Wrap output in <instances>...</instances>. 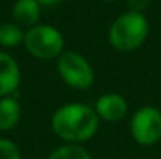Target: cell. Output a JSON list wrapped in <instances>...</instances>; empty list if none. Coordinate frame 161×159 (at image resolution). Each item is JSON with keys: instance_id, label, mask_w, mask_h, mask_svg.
<instances>
[{"instance_id": "6da1fadb", "label": "cell", "mask_w": 161, "mask_h": 159, "mask_svg": "<svg viewBox=\"0 0 161 159\" xmlns=\"http://www.w3.org/2000/svg\"><path fill=\"white\" fill-rule=\"evenodd\" d=\"M55 134L70 144L89 140L99 128V115L96 109L83 103H69L55 111L52 117Z\"/></svg>"}, {"instance_id": "7a4b0ae2", "label": "cell", "mask_w": 161, "mask_h": 159, "mask_svg": "<svg viewBox=\"0 0 161 159\" xmlns=\"http://www.w3.org/2000/svg\"><path fill=\"white\" fill-rule=\"evenodd\" d=\"M149 34V24L141 13H125L119 16L109 27V44L120 52L136 50Z\"/></svg>"}, {"instance_id": "3957f363", "label": "cell", "mask_w": 161, "mask_h": 159, "mask_svg": "<svg viewBox=\"0 0 161 159\" xmlns=\"http://www.w3.org/2000/svg\"><path fill=\"white\" fill-rule=\"evenodd\" d=\"M25 49L35 58L52 59L63 53L64 39L63 34L50 25H35L25 33Z\"/></svg>"}, {"instance_id": "277c9868", "label": "cell", "mask_w": 161, "mask_h": 159, "mask_svg": "<svg viewBox=\"0 0 161 159\" xmlns=\"http://www.w3.org/2000/svg\"><path fill=\"white\" fill-rule=\"evenodd\" d=\"M58 73L70 87L85 91L94 81V70L88 59L75 52H64L58 58Z\"/></svg>"}, {"instance_id": "5b68a950", "label": "cell", "mask_w": 161, "mask_h": 159, "mask_svg": "<svg viewBox=\"0 0 161 159\" xmlns=\"http://www.w3.org/2000/svg\"><path fill=\"white\" fill-rule=\"evenodd\" d=\"M133 139L139 145H153L161 139V111L155 106L139 108L130 122Z\"/></svg>"}, {"instance_id": "8992f818", "label": "cell", "mask_w": 161, "mask_h": 159, "mask_svg": "<svg viewBox=\"0 0 161 159\" xmlns=\"http://www.w3.org/2000/svg\"><path fill=\"white\" fill-rule=\"evenodd\" d=\"M20 83V69L16 59L8 53L0 52V97L13 94Z\"/></svg>"}, {"instance_id": "52a82bcc", "label": "cell", "mask_w": 161, "mask_h": 159, "mask_svg": "<svg viewBox=\"0 0 161 159\" xmlns=\"http://www.w3.org/2000/svg\"><path fill=\"white\" fill-rule=\"evenodd\" d=\"M128 105L125 98L119 94H105L96 102V112L99 119L107 122H119L125 117Z\"/></svg>"}, {"instance_id": "ba28073f", "label": "cell", "mask_w": 161, "mask_h": 159, "mask_svg": "<svg viewBox=\"0 0 161 159\" xmlns=\"http://www.w3.org/2000/svg\"><path fill=\"white\" fill-rule=\"evenodd\" d=\"M41 5L36 0H17L13 6V19L19 27H35L39 20Z\"/></svg>"}, {"instance_id": "9c48e42d", "label": "cell", "mask_w": 161, "mask_h": 159, "mask_svg": "<svg viewBox=\"0 0 161 159\" xmlns=\"http://www.w3.org/2000/svg\"><path fill=\"white\" fill-rule=\"evenodd\" d=\"M20 120V105L13 97L0 98V131L13 130Z\"/></svg>"}, {"instance_id": "30bf717a", "label": "cell", "mask_w": 161, "mask_h": 159, "mask_svg": "<svg viewBox=\"0 0 161 159\" xmlns=\"http://www.w3.org/2000/svg\"><path fill=\"white\" fill-rule=\"evenodd\" d=\"M24 31L16 24H2L0 25V45L2 47H16L24 42Z\"/></svg>"}, {"instance_id": "8fae6325", "label": "cell", "mask_w": 161, "mask_h": 159, "mask_svg": "<svg viewBox=\"0 0 161 159\" xmlns=\"http://www.w3.org/2000/svg\"><path fill=\"white\" fill-rule=\"evenodd\" d=\"M49 159H91V155L83 147L77 144H69L52 151Z\"/></svg>"}, {"instance_id": "7c38bea8", "label": "cell", "mask_w": 161, "mask_h": 159, "mask_svg": "<svg viewBox=\"0 0 161 159\" xmlns=\"http://www.w3.org/2000/svg\"><path fill=\"white\" fill-rule=\"evenodd\" d=\"M0 159H20L17 145L8 139H0Z\"/></svg>"}, {"instance_id": "4fadbf2b", "label": "cell", "mask_w": 161, "mask_h": 159, "mask_svg": "<svg viewBox=\"0 0 161 159\" xmlns=\"http://www.w3.org/2000/svg\"><path fill=\"white\" fill-rule=\"evenodd\" d=\"M127 5L130 8L131 13H144L149 5H150V0H127Z\"/></svg>"}, {"instance_id": "5bb4252c", "label": "cell", "mask_w": 161, "mask_h": 159, "mask_svg": "<svg viewBox=\"0 0 161 159\" xmlns=\"http://www.w3.org/2000/svg\"><path fill=\"white\" fill-rule=\"evenodd\" d=\"M39 5H42V6H56L58 3H61L63 0H36Z\"/></svg>"}, {"instance_id": "9a60e30c", "label": "cell", "mask_w": 161, "mask_h": 159, "mask_svg": "<svg viewBox=\"0 0 161 159\" xmlns=\"http://www.w3.org/2000/svg\"><path fill=\"white\" fill-rule=\"evenodd\" d=\"M107 2H113V0H107Z\"/></svg>"}]
</instances>
